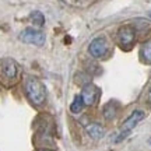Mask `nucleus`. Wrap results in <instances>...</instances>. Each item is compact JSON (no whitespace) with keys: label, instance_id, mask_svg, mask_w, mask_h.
Segmentation results:
<instances>
[{"label":"nucleus","instance_id":"1","mask_svg":"<svg viewBox=\"0 0 151 151\" xmlns=\"http://www.w3.org/2000/svg\"><path fill=\"white\" fill-rule=\"evenodd\" d=\"M25 91L29 98V101L34 105H42L46 99V90L41 81L35 77H29L25 81Z\"/></svg>","mask_w":151,"mask_h":151},{"label":"nucleus","instance_id":"2","mask_svg":"<svg viewBox=\"0 0 151 151\" xmlns=\"http://www.w3.org/2000/svg\"><path fill=\"white\" fill-rule=\"evenodd\" d=\"M18 38H20L21 42L31 43L35 46H42L45 43V34L38 31V29H34V28H27V29L21 31Z\"/></svg>","mask_w":151,"mask_h":151},{"label":"nucleus","instance_id":"3","mask_svg":"<svg viewBox=\"0 0 151 151\" xmlns=\"http://www.w3.org/2000/svg\"><path fill=\"white\" fill-rule=\"evenodd\" d=\"M108 49H109L108 41L105 38L99 37L91 41L90 46H88V52H90V55H91L92 58L99 59V58H104L105 55L108 53Z\"/></svg>","mask_w":151,"mask_h":151},{"label":"nucleus","instance_id":"4","mask_svg":"<svg viewBox=\"0 0 151 151\" xmlns=\"http://www.w3.org/2000/svg\"><path fill=\"white\" fill-rule=\"evenodd\" d=\"M143 119H144V112H143V111H139V109L133 111L132 115L123 122L122 127H120V132H122V133H130Z\"/></svg>","mask_w":151,"mask_h":151},{"label":"nucleus","instance_id":"5","mask_svg":"<svg viewBox=\"0 0 151 151\" xmlns=\"http://www.w3.org/2000/svg\"><path fill=\"white\" fill-rule=\"evenodd\" d=\"M118 39H119V43H120L123 48H127V46H130L132 43L134 42V39H136L134 28L129 27V25H124V27L119 28Z\"/></svg>","mask_w":151,"mask_h":151},{"label":"nucleus","instance_id":"6","mask_svg":"<svg viewBox=\"0 0 151 151\" xmlns=\"http://www.w3.org/2000/svg\"><path fill=\"white\" fill-rule=\"evenodd\" d=\"M81 98H83V102L87 106H91L97 102L98 99V88L94 84H87L86 87H83L81 90Z\"/></svg>","mask_w":151,"mask_h":151},{"label":"nucleus","instance_id":"7","mask_svg":"<svg viewBox=\"0 0 151 151\" xmlns=\"http://www.w3.org/2000/svg\"><path fill=\"white\" fill-rule=\"evenodd\" d=\"M1 71H3V74L7 77V78H16L17 74H18V67H17V63L14 60L11 59H6L1 62Z\"/></svg>","mask_w":151,"mask_h":151},{"label":"nucleus","instance_id":"8","mask_svg":"<svg viewBox=\"0 0 151 151\" xmlns=\"http://www.w3.org/2000/svg\"><path fill=\"white\" fill-rule=\"evenodd\" d=\"M86 130H87V133L90 134V137L94 139V140H101L104 137V134H105V129L99 123H97V122L88 123L86 126Z\"/></svg>","mask_w":151,"mask_h":151},{"label":"nucleus","instance_id":"9","mask_svg":"<svg viewBox=\"0 0 151 151\" xmlns=\"http://www.w3.org/2000/svg\"><path fill=\"white\" fill-rule=\"evenodd\" d=\"M141 58L147 65H151V41L143 43L141 46Z\"/></svg>","mask_w":151,"mask_h":151},{"label":"nucleus","instance_id":"10","mask_svg":"<svg viewBox=\"0 0 151 151\" xmlns=\"http://www.w3.org/2000/svg\"><path fill=\"white\" fill-rule=\"evenodd\" d=\"M83 108H84V102H83V98H81V95H76L74 97V101L71 102L70 105V111L73 113H78L83 111Z\"/></svg>","mask_w":151,"mask_h":151},{"label":"nucleus","instance_id":"11","mask_svg":"<svg viewBox=\"0 0 151 151\" xmlns=\"http://www.w3.org/2000/svg\"><path fill=\"white\" fill-rule=\"evenodd\" d=\"M29 18H31L34 25H37V27H42L43 24H45V17H43V14L41 11H32Z\"/></svg>","mask_w":151,"mask_h":151},{"label":"nucleus","instance_id":"12","mask_svg":"<svg viewBox=\"0 0 151 151\" xmlns=\"http://www.w3.org/2000/svg\"><path fill=\"white\" fill-rule=\"evenodd\" d=\"M116 115V106H115V102H109L105 105L104 108V116L105 119H113Z\"/></svg>","mask_w":151,"mask_h":151},{"label":"nucleus","instance_id":"13","mask_svg":"<svg viewBox=\"0 0 151 151\" xmlns=\"http://www.w3.org/2000/svg\"><path fill=\"white\" fill-rule=\"evenodd\" d=\"M148 101H150V104H151V88H150V92H148Z\"/></svg>","mask_w":151,"mask_h":151},{"label":"nucleus","instance_id":"14","mask_svg":"<svg viewBox=\"0 0 151 151\" xmlns=\"http://www.w3.org/2000/svg\"><path fill=\"white\" fill-rule=\"evenodd\" d=\"M148 17H150V18H151V11H150V13H148Z\"/></svg>","mask_w":151,"mask_h":151},{"label":"nucleus","instance_id":"15","mask_svg":"<svg viewBox=\"0 0 151 151\" xmlns=\"http://www.w3.org/2000/svg\"><path fill=\"white\" fill-rule=\"evenodd\" d=\"M39 151H50V150H39Z\"/></svg>","mask_w":151,"mask_h":151},{"label":"nucleus","instance_id":"16","mask_svg":"<svg viewBox=\"0 0 151 151\" xmlns=\"http://www.w3.org/2000/svg\"><path fill=\"white\" fill-rule=\"evenodd\" d=\"M150 144H151V140H150Z\"/></svg>","mask_w":151,"mask_h":151}]
</instances>
